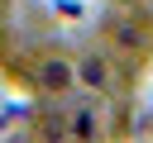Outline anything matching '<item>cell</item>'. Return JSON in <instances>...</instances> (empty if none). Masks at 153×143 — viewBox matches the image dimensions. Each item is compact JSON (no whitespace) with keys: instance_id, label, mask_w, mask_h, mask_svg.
<instances>
[{"instance_id":"4","label":"cell","mask_w":153,"mask_h":143,"mask_svg":"<svg viewBox=\"0 0 153 143\" xmlns=\"http://www.w3.org/2000/svg\"><path fill=\"white\" fill-rule=\"evenodd\" d=\"M0 14H5V5H0Z\"/></svg>"},{"instance_id":"1","label":"cell","mask_w":153,"mask_h":143,"mask_svg":"<svg viewBox=\"0 0 153 143\" xmlns=\"http://www.w3.org/2000/svg\"><path fill=\"white\" fill-rule=\"evenodd\" d=\"M76 81H81L86 91H105V86H110V62H105L100 52H86V57L76 62Z\"/></svg>"},{"instance_id":"3","label":"cell","mask_w":153,"mask_h":143,"mask_svg":"<svg viewBox=\"0 0 153 143\" xmlns=\"http://www.w3.org/2000/svg\"><path fill=\"white\" fill-rule=\"evenodd\" d=\"M43 81L57 91V86H67V81H72V67H62V62H48V67H43Z\"/></svg>"},{"instance_id":"2","label":"cell","mask_w":153,"mask_h":143,"mask_svg":"<svg viewBox=\"0 0 153 143\" xmlns=\"http://www.w3.org/2000/svg\"><path fill=\"white\" fill-rule=\"evenodd\" d=\"M67 133H72V138H91V133H96V114H91V110H76V114L67 119Z\"/></svg>"}]
</instances>
